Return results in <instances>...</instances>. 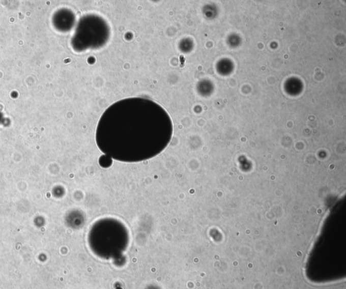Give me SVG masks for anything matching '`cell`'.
Returning a JSON list of instances; mask_svg holds the SVG:
<instances>
[{
  "label": "cell",
  "mask_w": 346,
  "mask_h": 289,
  "mask_svg": "<svg viewBox=\"0 0 346 289\" xmlns=\"http://www.w3.org/2000/svg\"><path fill=\"white\" fill-rule=\"evenodd\" d=\"M172 130L171 119L160 105L145 98L125 99L103 113L96 143L112 159L140 162L161 153L171 140Z\"/></svg>",
  "instance_id": "cell-1"
},
{
  "label": "cell",
  "mask_w": 346,
  "mask_h": 289,
  "mask_svg": "<svg viewBox=\"0 0 346 289\" xmlns=\"http://www.w3.org/2000/svg\"><path fill=\"white\" fill-rule=\"evenodd\" d=\"M99 163H100V165L102 168H107L112 165V159L110 157L106 156V155H103V156L100 157Z\"/></svg>",
  "instance_id": "cell-2"
}]
</instances>
